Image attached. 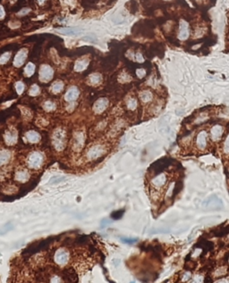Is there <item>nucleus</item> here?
Listing matches in <instances>:
<instances>
[{
    "label": "nucleus",
    "instance_id": "nucleus-27",
    "mask_svg": "<svg viewBox=\"0 0 229 283\" xmlns=\"http://www.w3.org/2000/svg\"><path fill=\"white\" fill-rule=\"evenodd\" d=\"M5 16V10L3 8V6H0V19H2Z\"/></svg>",
    "mask_w": 229,
    "mask_h": 283
},
{
    "label": "nucleus",
    "instance_id": "nucleus-4",
    "mask_svg": "<svg viewBox=\"0 0 229 283\" xmlns=\"http://www.w3.org/2000/svg\"><path fill=\"white\" fill-rule=\"evenodd\" d=\"M26 57H27V50L25 48H23L17 53L16 56L15 57V60H14L15 66H16V67L22 66L23 65V63H24Z\"/></svg>",
    "mask_w": 229,
    "mask_h": 283
},
{
    "label": "nucleus",
    "instance_id": "nucleus-30",
    "mask_svg": "<svg viewBox=\"0 0 229 283\" xmlns=\"http://www.w3.org/2000/svg\"><path fill=\"white\" fill-rule=\"evenodd\" d=\"M38 1H39V3H40V4H43V3H44V1H45V0H38Z\"/></svg>",
    "mask_w": 229,
    "mask_h": 283
},
{
    "label": "nucleus",
    "instance_id": "nucleus-28",
    "mask_svg": "<svg viewBox=\"0 0 229 283\" xmlns=\"http://www.w3.org/2000/svg\"><path fill=\"white\" fill-rule=\"evenodd\" d=\"M137 61L138 62H143V57L141 54H138L137 55Z\"/></svg>",
    "mask_w": 229,
    "mask_h": 283
},
{
    "label": "nucleus",
    "instance_id": "nucleus-20",
    "mask_svg": "<svg viewBox=\"0 0 229 283\" xmlns=\"http://www.w3.org/2000/svg\"><path fill=\"white\" fill-rule=\"evenodd\" d=\"M40 93V88L37 85H33L30 89V95L31 96H37Z\"/></svg>",
    "mask_w": 229,
    "mask_h": 283
},
{
    "label": "nucleus",
    "instance_id": "nucleus-22",
    "mask_svg": "<svg viewBox=\"0 0 229 283\" xmlns=\"http://www.w3.org/2000/svg\"><path fill=\"white\" fill-rule=\"evenodd\" d=\"M44 108L47 111H51V110H54L56 108V105L54 103L50 102V101H47L44 104Z\"/></svg>",
    "mask_w": 229,
    "mask_h": 283
},
{
    "label": "nucleus",
    "instance_id": "nucleus-8",
    "mask_svg": "<svg viewBox=\"0 0 229 283\" xmlns=\"http://www.w3.org/2000/svg\"><path fill=\"white\" fill-rule=\"evenodd\" d=\"M79 96V90L76 87H72L65 94V100L72 102L74 101Z\"/></svg>",
    "mask_w": 229,
    "mask_h": 283
},
{
    "label": "nucleus",
    "instance_id": "nucleus-2",
    "mask_svg": "<svg viewBox=\"0 0 229 283\" xmlns=\"http://www.w3.org/2000/svg\"><path fill=\"white\" fill-rule=\"evenodd\" d=\"M43 162V157L40 153H32L29 159H28V164L31 168H39Z\"/></svg>",
    "mask_w": 229,
    "mask_h": 283
},
{
    "label": "nucleus",
    "instance_id": "nucleus-1",
    "mask_svg": "<svg viewBox=\"0 0 229 283\" xmlns=\"http://www.w3.org/2000/svg\"><path fill=\"white\" fill-rule=\"evenodd\" d=\"M53 69L49 65H42L40 71V79L42 81H49L53 77Z\"/></svg>",
    "mask_w": 229,
    "mask_h": 283
},
{
    "label": "nucleus",
    "instance_id": "nucleus-14",
    "mask_svg": "<svg viewBox=\"0 0 229 283\" xmlns=\"http://www.w3.org/2000/svg\"><path fill=\"white\" fill-rule=\"evenodd\" d=\"M10 157V154L7 151H1L0 152V165L4 164L8 161V159Z\"/></svg>",
    "mask_w": 229,
    "mask_h": 283
},
{
    "label": "nucleus",
    "instance_id": "nucleus-19",
    "mask_svg": "<svg viewBox=\"0 0 229 283\" xmlns=\"http://www.w3.org/2000/svg\"><path fill=\"white\" fill-rule=\"evenodd\" d=\"M141 100L143 102H148L150 100H151V98H152V95L150 92L149 91H144L141 94Z\"/></svg>",
    "mask_w": 229,
    "mask_h": 283
},
{
    "label": "nucleus",
    "instance_id": "nucleus-10",
    "mask_svg": "<svg viewBox=\"0 0 229 283\" xmlns=\"http://www.w3.org/2000/svg\"><path fill=\"white\" fill-rule=\"evenodd\" d=\"M58 31L63 33L64 35L74 36V35H78L81 31V30H80L78 28H65V29H60V30H58Z\"/></svg>",
    "mask_w": 229,
    "mask_h": 283
},
{
    "label": "nucleus",
    "instance_id": "nucleus-16",
    "mask_svg": "<svg viewBox=\"0 0 229 283\" xmlns=\"http://www.w3.org/2000/svg\"><path fill=\"white\" fill-rule=\"evenodd\" d=\"M16 179L20 181H25L29 179V174L27 171H19L16 173Z\"/></svg>",
    "mask_w": 229,
    "mask_h": 283
},
{
    "label": "nucleus",
    "instance_id": "nucleus-12",
    "mask_svg": "<svg viewBox=\"0 0 229 283\" xmlns=\"http://www.w3.org/2000/svg\"><path fill=\"white\" fill-rule=\"evenodd\" d=\"M16 133L14 132V131H10V132H7L6 134V137H5V140L6 142L8 144V145H13L16 142Z\"/></svg>",
    "mask_w": 229,
    "mask_h": 283
},
{
    "label": "nucleus",
    "instance_id": "nucleus-24",
    "mask_svg": "<svg viewBox=\"0 0 229 283\" xmlns=\"http://www.w3.org/2000/svg\"><path fill=\"white\" fill-rule=\"evenodd\" d=\"M23 89H24V85H23L22 82H17L16 83V90H17V93L20 95L22 93Z\"/></svg>",
    "mask_w": 229,
    "mask_h": 283
},
{
    "label": "nucleus",
    "instance_id": "nucleus-15",
    "mask_svg": "<svg viewBox=\"0 0 229 283\" xmlns=\"http://www.w3.org/2000/svg\"><path fill=\"white\" fill-rule=\"evenodd\" d=\"M101 80V76L98 73H94V74L90 76V82L92 85H97L100 82Z\"/></svg>",
    "mask_w": 229,
    "mask_h": 283
},
{
    "label": "nucleus",
    "instance_id": "nucleus-9",
    "mask_svg": "<svg viewBox=\"0 0 229 283\" xmlns=\"http://www.w3.org/2000/svg\"><path fill=\"white\" fill-rule=\"evenodd\" d=\"M103 152H104V150H103V148L100 146H96L91 147V148L90 149V151L88 153V155L91 159H96V158L100 157L103 154Z\"/></svg>",
    "mask_w": 229,
    "mask_h": 283
},
{
    "label": "nucleus",
    "instance_id": "nucleus-23",
    "mask_svg": "<svg viewBox=\"0 0 229 283\" xmlns=\"http://www.w3.org/2000/svg\"><path fill=\"white\" fill-rule=\"evenodd\" d=\"M127 105H128V108L131 109V110H134L136 108V105H137V103H136V100L135 99H130L127 103Z\"/></svg>",
    "mask_w": 229,
    "mask_h": 283
},
{
    "label": "nucleus",
    "instance_id": "nucleus-25",
    "mask_svg": "<svg viewBox=\"0 0 229 283\" xmlns=\"http://www.w3.org/2000/svg\"><path fill=\"white\" fill-rule=\"evenodd\" d=\"M121 241L126 244H132V243H135L137 241V239H127V238H122Z\"/></svg>",
    "mask_w": 229,
    "mask_h": 283
},
{
    "label": "nucleus",
    "instance_id": "nucleus-26",
    "mask_svg": "<svg viewBox=\"0 0 229 283\" xmlns=\"http://www.w3.org/2000/svg\"><path fill=\"white\" fill-rule=\"evenodd\" d=\"M145 73H146V71H144L143 69H138V70L136 71V74H137V76H138L139 78H142L144 75H145Z\"/></svg>",
    "mask_w": 229,
    "mask_h": 283
},
{
    "label": "nucleus",
    "instance_id": "nucleus-11",
    "mask_svg": "<svg viewBox=\"0 0 229 283\" xmlns=\"http://www.w3.org/2000/svg\"><path fill=\"white\" fill-rule=\"evenodd\" d=\"M26 138L31 143H36V142H38L40 139V134L37 133L36 131H33V130L28 131L26 133Z\"/></svg>",
    "mask_w": 229,
    "mask_h": 283
},
{
    "label": "nucleus",
    "instance_id": "nucleus-18",
    "mask_svg": "<svg viewBox=\"0 0 229 283\" xmlns=\"http://www.w3.org/2000/svg\"><path fill=\"white\" fill-rule=\"evenodd\" d=\"M34 70H35V65L33 64L30 63V64L27 65V66L25 68V71H24V73L26 74V76L30 77L34 73Z\"/></svg>",
    "mask_w": 229,
    "mask_h": 283
},
{
    "label": "nucleus",
    "instance_id": "nucleus-29",
    "mask_svg": "<svg viewBox=\"0 0 229 283\" xmlns=\"http://www.w3.org/2000/svg\"><path fill=\"white\" fill-rule=\"evenodd\" d=\"M29 11H30L29 9H25V10H22V11L21 12V14H20V15H24V14H26V13H24V12H29Z\"/></svg>",
    "mask_w": 229,
    "mask_h": 283
},
{
    "label": "nucleus",
    "instance_id": "nucleus-6",
    "mask_svg": "<svg viewBox=\"0 0 229 283\" xmlns=\"http://www.w3.org/2000/svg\"><path fill=\"white\" fill-rule=\"evenodd\" d=\"M189 35V27L186 22L181 21L180 22V31L178 35V39L180 40H184L188 38Z\"/></svg>",
    "mask_w": 229,
    "mask_h": 283
},
{
    "label": "nucleus",
    "instance_id": "nucleus-7",
    "mask_svg": "<svg viewBox=\"0 0 229 283\" xmlns=\"http://www.w3.org/2000/svg\"><path fill=\"white\" fill-rule=\"evenodd\" d=\"M108 105V101L107 99H106V98H100V99H99L97 102L95 103L94 105V111L96 113H98V114H100L102 113L103 111L106 108Z\"/></svg>",
    "mask_w": 229,
    "mask_h": 283
},
{
    "label": "nucleus",
    "instance_id": "nucleus-21",
    "mask_svg": "<svg viewBox=\"0 0 229 283\" xmlns=\"http://www.w3.org/2000/svg\"><path fill=\"white\" fill-rule=\"evenodd\" d=\"M10 53H6V54H4L3 55H1V56H0V65H3V64H6V62H7V61L9 60V58H10Z\"/></svg>",
    "mask_w": 229,
    "mask_h": 283
},
{
    "label": "nucleus",
    "instance_id": "nucleus-17",
    "mask_svg": "<svg viewBox=\"0 0 229 283\" xmlns=\"http://www.w3.org/2000/svg\"><path fill=\"white\" fill-rule=\"evenodd\" d=\"M64 88V84L61 81H57L52 86V91L54 93H59Z\"/></svg>",
    "mask_w": 229,
    "mask_h": 283
},
{
    "label": "nucleus",
    "instance_id": "nucleus-3",
    "mask_svg": "<svg viewBox=\"0 0 229 283\" xmlns=\"http://www.w3.org/2000/svg\"><path fill=\"white\" fill-rule=\"evenodd\" d=\"M65 133L62 130L56 131L54 135V145L57 150H62L65 146Z\"/></svg>",
    "mask_w": 229,
    "mask_h": 283
},
{
    "label": "nucleus",
    "instance_id": "nucleus-5",
    "mask_svg": "<svg viewBox=\"0 0 229 283\" xmlns=\"http://www.w3.org/2000/svg\"><path fill=\"white\" fill-rule=\"evenodd\" d=\"M55 261L59 265L65 264L68 261V253L65 250H59L56 252L55 256Z\"/></svg>",
    "mask_w": 229,
    "mask_h": 283
},
{
    "label": "nucleus",
    "instance_id": "nucleus-13",
    "mask_svg": "<svg viewBox=\"0 0 229 283\" xmlns=\"http://www.w3.org/2000/svg\"><path fill=\"white\" fill-rule=\"evenodd\" d=\"M88 60L86 59H83V60H81V61H78V62L75 64L74 65V70L77 71H83V70H85L86 67L88 66Z\"/></svg>",
    "mask_w": 229,
    "mask_h": 283
}]
</instances>
